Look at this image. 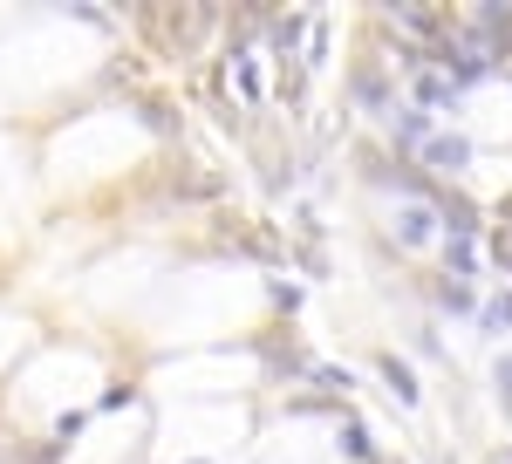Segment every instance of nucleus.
<instances>
[{
  "label": "nucleus",
  "mask_w": 512,
  "mask_h": 464,
  "mask_svg": "<svg viewBox=\"0 0 512 464\" xmlns=\"http://www.w3.org/2000/svg\"><path fill=\"white\" fill-rule=\"evenodd\" d=\"M137 28L158 35L164 48H192L212 28V7H137Z\"/></svg>",
  "instance_id": "1"
},
{
  "label": "nucleus",
  "mask_w": 512,
  "mask_h": 464,
  "mask_svg": "<svg viewBox=\"0 0 512 464\" xmlns=\"http://www.w3.org/2000/svg\"><path fill=\"white\" fill-rule=\"evenodd\" d=\"M390 21H396V28H410V35H417V48H424V41H444L451 28H458L451 14H437V7H424V0H396Z\"/></svg>",
  "instance_id": "2"
},
{
  "label": "nucleus",
  "mask_w": 512,
  "mask_h": 464,
  "mask_svg": "<svg viewBox=\"0 0 512 464\" xmlns=\"http://www.w3.org/2000/svg\"><path fill=\"white\" fill-rule=\"evenodd\" d=\"M417 157H424L431 171H465V164H472V137H458V130H431Z\"/></svg>",
  "instance_id": "3"
},
{
  "label": "nucleus",
  "mask_w": 512,
  "mask_h": 464,
  "mask_svg": "<svg viewBox=\"0 0 512 464\" xmlns=\"http://www.w3.org/2000/svg\"><path fill=\"white\" fill-rule=\"evenodd\" d=\"M349 89H355V103H362V110H376V116L396 110V96H390V82H383V69H376V62H355Z\"/></svg>",
  "instance_id": "4"
},
{
  "label": "nucleus",
  "mask_w": 512,
  "mask_h": 464,
  "mask_svg": "<svg viewBox=\"0 0 512 464\" xmlns=\"http://www.w3.org/2000/svg\"><path fill=\"white\" fill-rule=\"evenodd\" d=\"M383 123H390V144H396V151H424V137L437 130L431 110H390Z\"/></svg>",
  "instance_id": "5"
},
{
  "label": "nucleus",
  "mask_w": 512,
  "mask_h": 464,
  "mask_svg": "<svg viewBox=\"0 0 512 464\" xmlns=\"http://www.w3.org/2000/svg\"><path fill=\"white\" fill-rule=\"evenodd\" d=\"M431 232H437L431 198H410V205L396 212V239H403V246H431Z\"/></svg>",
  "instance_id": "6"
},
{
  "label": "nucleus",
  "mask_w": 512,
  "mask_h": 464,
  "mask_svg": "<svg viewBox=\"0 0 512 464\" xmlns=\"http://www.w3.org/2000/svg\"><path fill=\"white\" fill-rule=\"evenodd\" d=\"M260 35L274 41L280 62H294V48H301V35H308V21H301V14H267V28H260Z\"/></svg>",
  "instance_id": "7"
},
{
  "label": "nucleus",
  "mask_w": 512,
  "mask_h": 464,
  "mask_svg": "<svg viewBox=\"0 0 512 464\" xmlns=\"http://www.w3.org/2000/svg\"><path fill=\"white\" fill-rule=\"evenodd\" d=\"M376 376L390 383V396L403 403V410H410V403L424 396V389H417V376H410V362H396V355H376Z\"/></svg>",
  "instance_id": "8"
},
{
  "label": "nucleus",
  "mask_w": 512,
  "mask_h": 464,
  "mask_svg": "<svg viewBox=\"0 0 512 464\" xmlns=\"http://www.w3.org/2000/svg\"><path fill=\"white\" fill-rule=\"evenodd\" d=\"M417 110H458V89L437 76V69H424L417 76Z\"/></svg>",
  "instance_id": "9"
},
{
  "label": "nucleus",
  "mask_w": 512,
  "mask_h": 464,
  "mask_svg": "<svg viewBox=\"0 0 512 464\" xmlns=\"http://www.w3.org/2000/svg\"><path fill=\"white\" fill-rule=\"evenodd\" d=\"M342 451H349V458H355V464H376V444H369V430L355 424L349 410H342Z\"/></svg>",
  "instance_id": "10"
},
{
  "label": "nucleus",
  "mask_w": 512,
  "mask_h": 464,
  "mask_svg": "<svg viewBox=\"0 0 512 464\" xmlns=\"http://www.w3.org/2000/svg\"><path fill=\"white\" fill-rule=\"evenodd\" d=\"M444 260H451L458 280H472V273H478V246H472V239H444Z\"/></svg>",
  "instance_id": "11"
},
{
  "label": "nucleus",
  "mask_w": 512,
  "mask_h": 464,
  "mask_svg": "<svg viewBox=\"0 0 512 464\" xmlns=\"http://www.w3.org/2000/svg\"><path fill=\"white\" fill-rule=\"evenodd\" d=\"M478 321H485V335H506L512 328V294H492V301L478 308Z\"/></svg>",
  "instance_id": "12"
},
{
  "label": "nucleus",
  "mask_w": 512,
  "mask_h": 464,
  "mask_svg": "<svg viewBox=\"0 0 512 464\" xmlns=\"http://www.w3.org/2000/svg\"><path fill=\"white\" fill-rule=\"evenodd\" d=\"M437 301H444L451 314H472V308H478V301H472V287H465V280H437Z\"/></svg>",
  "instance_id": "13"
},
{
  "label": "nucleus",
  "mask_w": 512,
  "mask_h": 464,
  "mask_svg": "<svg viewBox=\"0 0 512 464\" xmlns=\"http://www.w3.org/2000/svg\"><path fill=\"white\" fill-rule=\"evenodd\" d=\"M144 123H151V130H164V137H171V130H178V110H171V103H164V96H144Z\"/></svg>",
  "instance_id": "14"
},
{
  "label": "nucleus",
  "mask_w": 512,
  "mask_h": 464,
  "mask_svg": "<svg viewBox=\"0 0 512 464\" xmlns=\"http://www.w3.org/2000/svg\"><path fill=\"white\" fill-rule=\"evenodd\" d=\"M171 192L178 198H219V178H198L192 171V178H171Z\"/></svg>",
  "instance_id": "15"
},
{
  "label": "nucleus",
  "mask_w": 512,
  "mask_h": 464,
  "mask_svg": "<svg viewBox=\"0 0 512 464\" xmlns=\"http://www.w3.org/2000/svg\"><path fill=\"white\" fill-rule=\"evenodd\" d=\"M308 376H315L321 389H335V396H342V389H349V369H328V362H321V369H308Z\"/></svg>",
  "instance_id": "16"
},
{
  "label": "nucleus",
  "mask_w": 512,
  "mask_h": 464,
  "mask_svg": "<svg viewBox=\"0 0 512 464\" xmlns=\"http://www.w3.org/2000/svg\"><path fill=\"white\" fill-rule=\"evenodd\" d=\"M492 260H499V267L512 273V226H499V232H492Z\"/></svg>",
  "instance_id": "17"
},
{
  "label": "nucleus",
  "mask_w": 512,
  "mask_h": 464,
  "mask_svg": "<svg viewBox=\"0 0 512 464\" xmlns=\"http://www.w3.org/2000/svg\"><path fill=\"white\" fill-rule=\"evenodd\" d=\"M274 301L294 314V308H301V287H294V280H274Z\"/></svg>",
  "instance_id": "18"
},
{
  "label": "nucleus",
  "mask_w": 512,
  "mask_h": 464,
  "mask_svg": "<svg viewBox=\"0 0 512 464\" xmlns=\"http://www.w3.org/2000/svg\"><path fill=\"white\" fill-rule=\"evenodd\" d=\"M499 396H506V410H512V355L499 362Z\"/></svg>",
  "instance_id": "19"
},
{
  "label": "nucleus",
  "mask_w": 512,
  "mask_h": 464,
  "mask_svg": "<svg viewBox=\"0 0 512 464\" xmlns=\"http://www.w3.org/2000/svg\"><path fill=\"white\" fill-rule=\"evenodd\" d=\"M192 464H205V458H192Z\"/></svg>",
  "instance_id": "20"
}]
</instances>
